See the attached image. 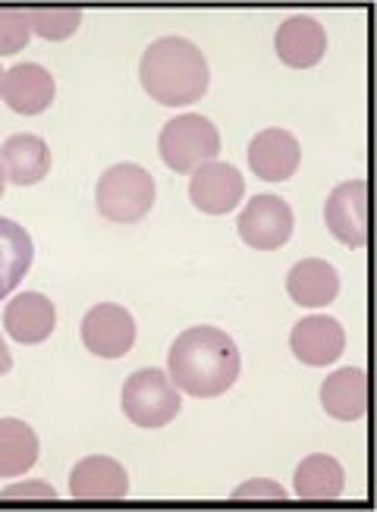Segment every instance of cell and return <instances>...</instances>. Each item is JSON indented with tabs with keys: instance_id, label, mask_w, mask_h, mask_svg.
I'll list each match as a JSON object with an SVG mask.
<instances>
[{
	"instance_id": "20",
	"label": "cell",
	"mask_w": 377,
	"mask_h": 512,
	"mask_svg": "<svg viewBox=\"0 0 377 512\" xmlns=\"http://www.w3.org/2000/svg\"><path fill=\"white\" fill-rule=\"evenodd\" d=\"M35 258L32 236L16 220L0 217V299H7L13 289L29 274Z\"/></svg>"
},
{
	"instance_id": "28",
	"label": "cell",
	"mask_w": 377,
	"mask_h": 512,
	"mask_svg": "<svg viewBox=\"0 0 377 512\" xmlns=\"http://www.w3.org/2000/svg\"><path fill=\"white\" fill-rule=\"evenodd\" d=\"M0 85H4V70H0Z\"/></svg>"
},
{
	"instance_id": "26",
	"label": "cell",
	"mask_w": 377,
	"mask_h": 512,
	"mask_svg": "<svg viewBox=\"0 0 377 512\" xmlns=\"http://www.w3.org/2000/svg\"><path fill=\"white\" fill-rule=\"evenodd\" d=\"M10 368H13V355H10V349H7L4 337H0V374H7Z\"/></svg>"
},
{
	"instance_id": "6",
	"label": "cell",
	"mask_w": 377,
	"mask_h": 512,
	"mask_svg": "<svg viewBox=\"0 0 377 512\" xmlns=\"http://www.w3.org/2000/svg\"><path fill=\"white\" fill-rule=\"evenodd\" d=\"M236 227L246 246L258 252H274L290 242L296 217H293V208L286 205L280 195H255L246 205V211L239 214Z\"/></svg>"
},
{
	"instance_id": "27",
	"label": "cell",
	"mask_w": 377,
	"mask_h": 512,
	"mask_svg": "<svg viewBox=\"0 0 377 512\" xmlns=\"http://www.w3.org/2000/svg\"><path fill=\"white\" fill-rule=\"evenodd\" d=\"M4 186H7V176H4V167H0V195H4Z\"/></svg>"
},
{
	"instance_id": "18",
	"label": "cell",
	"mask_w": 377,
	"mask_h": 512,
	"mask_svg": "<svg viewBox=\"0 0 377 512\" xmlns=\"http://www.w3.org/2000/svg\"><path fill=\"white\" fill-rule=\"evenodd\" d=\"M321 403L330 418L359 421L368 412V374L362 368H340L321 384Z\"/></svg>"
},
{
	"instance_id": "9",
	"label": "cell",
	"mask_w": 377,
	"mask_h": 512,
	"mask_svg": "<svg viewBox=\"0 0 377 512\" xmlns=\"http://www.w3.org/2000/svg\"><path fill=\"white\" fill-rule=\"evenodd\" d=\"M70 497L79 503H117L129 497L126 469L110 456L79 459L70 472Z\"/></svg>"
},
{
	"instance_id": "10",
	"label": "cell",
	"mask_w": 377,
	"mask_h": 512,
	"mask_svg": "<svg viewBox=\"0 0 377 512\" xmlns=\"http://www.w3.org/2000/svg\"><path fill=\"white\" fill-rule=\"evenodd\" d=\"M242 192H246L242 173L227 161L198 167L189 183V198L202 214H230L242 202Z\"/></svg>"
},
{
	"instance_id": "15",
	"label": "cell",
	"mask_w": 377,
	"mask_h": 512,
	"mask_svg": "<svg viewBox=\"0 0 377 512\" xmlns=\"http://www.w3.org/2000/svg\"><path fill=\"white\" fill-rule=\"evenodd\" d=\"M54 324H57L54 302L48 296H41V293H19L4 308V330H7V337L22 343V346L44 343L54 333Z\"/></svg>"
},
{
	"instance_id": "19",
	"label": "cell",
	"mask_w": 377,
	"mask_h": 512,
	"mask_svg": "<svg viewBox=\"0 0 377 512\" xmlns=\"http://www.w3.org/2000/svg\"><path fill=\"white\" fill-rule=\"evenodd\" d=\"M346 487V475L343 465L327 456V453H315L299 462L296 469V497L305 503H324V500H337L343 497Z\"/></svg>"
},
{
	"instance_id": "24",
	"label": "cell",
	"mask_w": 377,
	"mask_h": 512,
	"mask_svg": "<svg viewBox=\"0 0 377 512\" xmlns=\"http://www.w3.org/2000/svg\"><path fill=\"white\" fill-rule=\"evenodd\" d=\"M286 500V491L274 481H249L246 487H239L233 500Z\"/></svg>"
},
{
	"instance_id": "1",
	"label": "cell",
	"mask_w": 377,
	"mask_h": 512,
	"mask_svg": "<svg viewBox=\"0 0 377 512\" xmlns=\"http://www.w3.org/2000/svg\"><path fill=\"white\" fill-rule=\"evenodd\" d=\"M170 381L176 390H183L198 399H211L227 393L242 368L239 349L230 333L198 324L183 330L173 340L170 355H167Z\"/></svg>"
},
{
	"instance_id": "16",
	"label": "cell",
	"mask_w": 377,
	"mask_h": 512,
	"mask_svg": "<svg viewBox=\"0 0 377 512\" xmlns=\"http://www.w3.org/2000/svg\"><path fill=\"white\" fill-rule=\"evenodd\" d=\"M286 293L302 308H324L340 293V274L334 264L321 258H302L286 274Z\"/></svg>"
},
{
	"instance_id": "4",
	"label": "cell",
	"mask_w": 377,
	"mask_h": 512,
	"mask_svg": "<svg viewBox=\"0 0 377 512\" xmlns=\"http://www.w3.org/2000/svg\"><path fill=\"white\" fill-rule=\"evenodd\" d=\"M158 151L173 173H195L220 154V132L202 114H180L164 123Z\"/></svg>"
},
{
	"instance_id": "7",
	"label": "cell",
	"mask_w": 377,
	"mask_h": 512,
	"mask_svg": "<svg viewBox=\"0 0 377 512\" xmlns=\"http://www.w3.org/2000/svg\"><path fill=\"white\" fill-rule=\"evenodd\" d=\"M82 343L98 359H120L136 343V321L123 305L101 302L82 318Z\"/></svg>"
},
{
	"instance_id": "23",
	"label": "cell",
	"mask_w": 377,
	"mask_h": 512,
	"mask_svg": "<svg viewBox=\"0 0 377 512\" xmlns=\"http://www.w3.org/2000/svg\"><path fill=\"white\" fill-rule=\"evenodd\" d=\"M32 38L29 10H0V57L19 54Z\"/></svg>"
},
{
	"instance_id": "17",
	"label": "cell",
	"mask_w": 377,
	"mask_h": 512,
	"mask_svg": "<svg viewBox=\"0 0 377 512\" xmlns=\"http://www.w3.org/2000/svg\"><path fill=\"white\" fill-rule=\"evenodd\" d=\"M0 167L13 186H35L51 170V148L38 136H10L0 145Z\"/></svg>"
},
{
	"instance_id": "11",
	"label": "cell",
	"mask_w": 377,
	"mask_h": 512,
	"mask_svg": "<svg viewBox=\"0 0 377 512\" xmlns=\"http://www.w3.org/2000/svg\"><path fill=\"white\" fill-rule=\"evenodd\" d=\"M290 346H293V355L302 365L324 368V365H334L343 355L346 333H343V324L337 318L308 315L293 327Z\"/></svg>"
},
{
	"instance_id": "21",
	"label": "cell",
	"mask_w": 377,
	"mask_h": 512,
	"mask_svg": "<svg viewBox=\"0 0 377 512\" xmlns=\"http://www.w3.org/2000/svg\"><path fill=\"white\" fill-rule=\"evenodd\" d=\"M38 462V437L19 418H0V478H19Z\"/></svg>"
},
{
	"instance_id": "22",
	"label": "cell",
	"mask_w": 377,
	"mask_h": 512,
	"mask_svg": "<svg viewBox=\"0 0 377 512\" xmlns=\"http://www.w3.org/2000/svg\"><path fill=\"white\" fill-rule=\"evenodd\" d=\"M32 32L41 35L44 41H66L82 22L79 10L70 7H54V10H29Z\"/></svg>"
},
{
	"instance_id": "8",
	"label": "cell",
	"mask_w": 377,
	"mask_h": 512,
	"mask_svg": "<svg viewBox=\"0 0 377 512\" xmlns=\"http://www.w3.org/2000/svg\"><path fill=\"white\" fill-rule=\"evenodd\" d=\"M324 220H327V230L334 233L343 246L362 249L368 242V183L365 180L340 183L327 195Z\"/></svg>"
},
{
	"instance_id": "13",
	"label": "cell",
	"mask_w": 377,
	"mask_h": 512,
	"mask_svg": "<svg viewBox=\"0 0 377 512\" xmlns=\"http://www.w3.org/2000/svg\"><path fill=\"white\" fill-rule=\"evenodd\" d=\"M302 151L293 132L286 129H264L249 145V164L252 173L264 183H283L299 170Z\"/></svg>"
},
{
	"instance_id": "12",
	"label": "cell",
	"mask_w": 377,
	"mask_h": 512,
	"mask_svg": "<svg viewBox=\"0 0 377 512\" xmlns=\"http://www.w3.org/2000/svg\"><path fill=\"white\" fill-rule=\"evenodd\" d=\"M54 92V76L38 63H16L13 70L4 73V85H0V95H4L7 107L19 117H35L41 110H48Z\"/></svg>"
},
{
	"instance_id": "14",
	"label": "cell",
	"mask_w": 377,
	"mask_h": 512,
	"mask_svg": "<svg viewBox=\"0 0 377 512\" xmlns=\"http://www.w3.org/2000/svg\"><path fill=\"white\" fill-rule=\"evenodd\" d=\"M274 48L286 66L308 70V66L321 63L327 51V32L315 16H290V19H283V26L277 29Z\"/></svg>"
},
{
	"instance_id": "3",
	"label": "cell",
	"mask_w": 377,
	"mask_h": 512,
	"mask_svg": "<svg viewBox=\"0 0 377 512\" xmlns=\"http://www.w3.org/2000/svg\"><path fill=\"white\" fill-rule=\"evenodd\" d=\"M95 202L114 224H136L154 205V176L139 164H117L101 173Z\"/></svg>"
},
{
	"instance_id": "2",
	"label": "cell",
	"mask_w": 377,
	"mask_h": 512,
	"mask_svg": "<svg viewBox=\"0 0 377 512\" xmlns=\"http://www.w3.org/2000/svg\"><path fill=\"white\" fill-rule=\"evenodd\" d=\"M139 79L145 85V92L164 104V107H189L195 101H202L208 92V60L205 54L195 48L186 38H158L145 51Z\"/></svg>"
},
{
	"instance_id": "5",
	"label": "cell",
	"mask_w": 377,
	"mask_h": 512,
	"mask_svg": "<svg viewBox=\"0 0 377 512\" xmlns=\"http://www.w3.org/2000/svg\"><path fill=\"white\" fill-rule=\"evenodd\" d=\"M180 390L173 387L170 374L161 368H142L126 377L123 384V412L139 428H164L180 415Z\"/></svg>"
},
{
	"instance_id": "25",
	"label": "cell",
	"mask_w": 377,
	"mask_h": 512,
	"mask_svg": "<svg viewBox=\"0 0 377 512\" xmlns=\"http://www.w3.org/2000/svg\"><path fill=\"white\" fill-rule=\"evenodd\" d=\"M57 500V491L51 484H44V481H26V484H19V487H10V491H4V500Z\"/></svg>"
}]
</instances>
